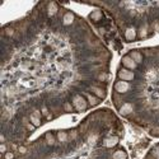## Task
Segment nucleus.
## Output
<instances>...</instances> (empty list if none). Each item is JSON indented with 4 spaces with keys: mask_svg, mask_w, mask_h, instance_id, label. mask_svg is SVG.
Listing matches in <instances>:
<instances>
[{
    "mask_svg": "<svg viewBox=\"0 0 159 159\" xmlns=\"http://www.w3.org/2000/svg\"><path fill=\"white\" fill-rule=\"evenodd\" d=\"M73 106H74V108L76 111H84L85 108H87V106H88V103H87V101L84 99V97H82V96H75L74 98H73Z\"/></svg>",
    "mask_w": 159,
    "mask_h": 159,
    "instance_id": "f257e3e1",
    "label": "nucleus"
},
{
    "mask_svg": "<svg viewBox=\"0 0 159 159\" xmlns=\"http://www.w3.org/2000/svg\"><path fill=\"white\" fill-rule=\"evenodd\" d=\"M117 75L120 78V80H124V82H130V80H132V79L135 78V74L132 73V71L129 70V69H125V68L120 69Z\"/></svg>",
    "mask_w": 159,
    "mask_h": 159,
    "instance_id": "f03ea898",
    "label": "nucleus"
},
{
    "mask_svg": "<svg viewBox=\"0 0 159 159\" xmlns=\"http://www.w3.org/2000/svg\"><path fill=\"white\" fill-rule=\"evenodd\" d=\"M121 62H122V65H124V68H125V69H129V70H134V69H136V66H138V64H136L129 55H126V56L122 57Z\"/></svg>",
    "mask_w": 159,
    "mask_h": 159,
    "instance_id": "7ed1b4c3",
    "label": "nucleus"
},
{
    "mask_svg": "<svg viewBox=\"0 0 159 159\" xmlns=\"http://www.w3.org/2000/svg\"><path fill=\"white\" fill-rule=\"evenodd\" d=\"M130 88V84L127 82H124V80H118L115 83V90H116L117 93H120V94H122V93L127 92Z\"/></svg>",
    "mask_w": 159,
    "mask_h": 159,
    "instance_id": "20e7f679",
    "label": "nucleus"
},
{
    "mask_svg": "<svg viewBox=\"0 0 159 159\" xmlns=\"http://www.w3.org/2000/svg\"><path fill=\"white\" fill-rule=\"evenodd\" d=\"M136 36H138V32H136L135 28H127V30L125 31V38L129 42L134 41L136 38Z\"/></svg>",
    "mask_w": 159,
    "mask_h": 159,
    "instance_id": "39448f33",
    "label": "nucleus"
},
{
    "mask_svg": "<svg viewBox=\"0 0 159 159\" xmlns=\"http://www.w3.org/2000/svg\"><path fill=\"white\" fill-rule=\"evenodd\" d=\"M129 56L131 57L136 64H141L143 62V55L140 54V51H138V50H132V51H130Z\"/></svg>",
    "mask_w": 159,
    "mask_h": 159,
    "instance_id": "423d86ee",
    "label": "nucleus"
},
{
    "mask_svg": "<svg viewBox=\"0 0 159 159\" xmlns=\"http://www.w3.org/2000/svg\"><path fill=\"white\" fill-rule=\"evenodd\" d=\"M73 22H74V14L71 12H66L64 14V17H62V23L65 26H69V24L73 23Z\"/></svg>",
    "mask_w": 159,
    "mask_h": 159,
    "instance_id": "0eeeda50",
    "label": "nucleus"
},
{
    "mask_svg": "<svg viewBox=\"0 0 159 159\" xmlns=\"http://www.w3.org/2000/svg\"><path fill=\"white\" fill-rule=\"evenodd\" d=\"M120 112H121V115H124V116H127V115H130L132 112V104L125 103L124 106L120 108Z\"/></svg>",
    "mask_w": 159,
    "mask_h": 159,
    "instance_id": "6e6552de",
    "label": "nucleus"
},
{
    "mask_svg": "<svg viewBox=\"0 0 159 159\" xmlns=\"http://www.w3.org/2000/svg\"><path fill=\"white\" fill-rule=\"evenodd\" d=\"M57 12H59L57 4H56V3H48V5H47V13H48V16H55Z\"/></svg>",
    "mask_w": 159,
    "mask_h": 159,
    "instance_id": "1a4fd4ad",
    "label": "nucleus"
},
{
    "mask_svg": "<svg viewBox=\"0 0 159 159\" xmlns=\"http://www.w3.org/2000/svg\"><path fill=\"white\" fill-rule=\"evenodd\" d=\"M118 143V138L117 136H111V138H108L104 140V145L107 148H111V147H115L116 144Z\"/></svg>",
    "mask_w": 159,
    "mask_h": 159,
    "instance_id": "9d476101",
    "label": "nucleus"
},
{
    "mask_svg": "<svg viewBox=\"0 0 159 159\" xmlns=\"http://www.w3.org/2000/svg\"><path fill=\"white\" fill-rule=\"evenodd\" d=\"M102 12L101 10H94V12H92L90 14H89V18L93 20V22H99L101 19H102Z\"/></svg>",
    "mask_w": 159,
    "mask_h": 159,
    "instance_id": "9b49d317",
    "label": "nucleus"
},
{
    "mask_svg": "<svg viewBox=\"0 0 159 159\" xmlns=\"http://www.w3.org/2000/svg\"><path fill=\"white\" fill-rule=\"evenodd\" d=\"M92 90L94 92V94H96L98 98H104V97H106V92H104L102 88H98V87H92Z\"/></svg>",
    "mask_w": 159,
    "mask_h": 159,
    "instance_id": "f8f14e48",
    "label": "nucleus"
},
{
    "mask_svg": "<svg viewBox=\"0 0 159 159\" xmlns=\"http://www.w3.org/2000/svg\"><path fill=\"white\" fill-rule=\"evenodd\" d=\"M113 159H126L127 155H126V151L125 150H117L115 151V154L112 155Z\"/></svg>",
    "mask_w": 159,
    "mask_h": 159,
    "instance_id": "ddd939ff",
    "label": "nucleus"
},
{
    "mask_svg": "<svg viewBox=\"0 0 159 159\" xmlns=\"http://www.w3.org/2000/svg\"><path fill=\"white\" fill-rule=\"evenodd\" d=\"M87 98H88V102H89L90 106H97L99 103V99L96 98V97H93V96H90V94H87Z\"/></svg>",
    "mask_w": 159,
    "mask_h": 159,
    "instance_id": "4468645a",
    "label": "nucleus"
},
{
    "mask_svg": "<svg viewBox=\"0 0 159 159\" xmlns=\"http://www.w3.org/2000/svg\"><path fill=\"white\" fill-rule=\"evenodd\" d=\"M30 120H31V122H32V125H34L36 127L41 126V120H40V117H36L34 115H31V116H30Z\"/></svg>",
    "mask_w": 159,
    "mask_h": 159,
    "instance_id": "2eb2a0df",
    "label": "nucleus"
},
{
    "mask_svg": "<svg viewBox=\"0 0 159 159\" xmlns=\"http://www.w3.org/2000/svg\"><path fill=\"white\" fill-rule=\"evenodd\" d=\"M57 139H59L61 143L66 141L68 140V134L65 131H59V132H57Z\"/></svg>",
    "mask_w": 159,
    "mask_h": 159,
    "instance_id": "dca6fc26",
    "label": "nucleus"
},
{
    "mask_svg": "<svg viewBox=\"0 0 159 159\" xmlns=\"http://www.w3.org/2000/svg\"><path fill=\"white\" fill-rule=\"evenodd\" d=\"M46 140H47V143H48V145H52V144H54L55 139H54V136H52L51 132H47V134H46Z\"/></svg>",
    "mask_w": 159,
    "mask_h": 159,
    "instance_id": "f3484780",
    "label": "nucleus"
},
{
    "mask_svg": "<svg viewBox=\"0 0 159 159\" xmlns=\"http://www.w3.org/2000/svg\"><path fill=\"white\" fill-rule=\"evenodd\" d=\"M148 33V31H147V28H144V27H141V30H140V32H139V38H145L147 37V34Z\"/></svg>",
    "mask_w": 159,
    "mask_h": 159,
    "instance_id": "a211bd4d",
    "label": "nucleus"
},
{
    "mask_svg": "<svg viewBox=\"0 0 159 159\" xmlns=\"http://www.w3.org/2000/svg\"><path fill=\"white\" fill-rule=\"evenodd\" d=\"M64 110L66 111V112H71V111L74 110V106L70 104V103H65V104H64Z\"/></svg>",
    "mask_w": 159,
    "mask_h": 159,
    "instance_id": "6ab92c4d",
    "label": "nucleus"
},
{
    "mask_svg": "<svg viewBox=\"0 0 159 159\" xmlns=\"http://www.w3.org/2000/svg\"><path fill=\"white\" fill-rule=\"evenodd\" d=\"M4 159H14V154L12 153V151H6V153L3 155Z\"/></svg>",
    "mask_w": 159,
    "mask_h": 159,
    "instance_id": "aec40b11",
    "label": "nucleus"
},
{
    "mask_svg": "<svg viewBox=\"0 0 159 159\" xmlns=\"http://www.w3.org/2000/svg\"><path fill=\"white\" fill-rule=\"evenodd\" d=\"M0 151H2V154H3V155L6 153V145H5L4 143H2V145H0Z\"/></svg>",
    "mask_w": 159,
    "mask_h": 159,
    "instance_id": "412c9836",
    "label": "nucleus"
},
{
    "mask_svg": "<svg viewBox=\"0 0 159 159\" xmlns=\"http://www.w3.org/2000/svg\"><path fill=\"white\" fill-rule=\"evenodd\" d=\"M18 151H19L20 154H26V153H27V148H26V147H19V148H18Z\"/></svg>",
    "mask_w": 159,
    "mask_h": 159,
    "instance_id": "4be33fe9",
    "label": "nucleus"
}]
</instances>
